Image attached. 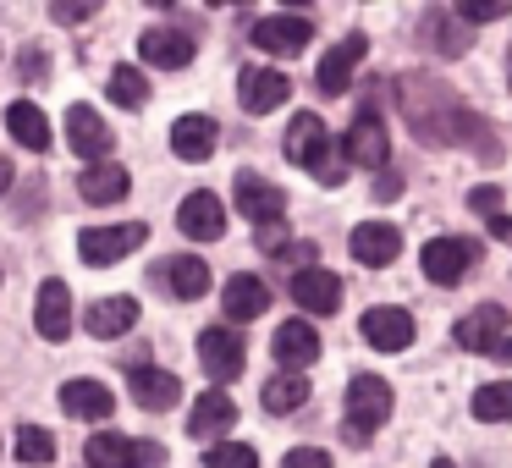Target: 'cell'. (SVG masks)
I'll list each match as a JSON object with an SVG mask.
<instances>
[{
  "label": "cell",
  "instance_id": "obj_1",
  "mask_svg": "<svg viewBox=\"0 0 512 468\" xmlns=\"http://www.w3.org/2000/svg\"><path fill=\"white\" fill-rule=\"evenodd\" d=\"M391 419V386L380 375H353L347 386V441L369 446V435Z\"/></svg>",
  "mask_w": 512,
  "mask_h": 468
},
{
  "label": "cell",
  "instance_id": "obj_2",
  "mask_svg": "<svg viewBox=\"0 0 512 468\" xmlns=\"http://www.w3.org/2000/svg\"><path fill=\"white\" fill-rule=\"evenodd\" d=\"M419 259H424V276L435 287H457L468 276V265H479V243L474 237H430Z\"/></svg>",
  "mask_w": 512,
  "mask_h": 468
},
{
  "label": "cell",
  "instance_id": "obj_3",
  "mask_svg": "<svg viewBox=\"0 0 512 468\" xmlns=\"http://www.w3.org/2000/svg\"><path fill=\"white\" fill-rule=\"evenodd\" d=\"M144 237H149V226H138V221H127V226H89V232L78 237V254H83V265H116V259L133 254Z\"/></svg>",
  "mask_w": 512,
  "mask_h": 468
},
{
  "label": "cell",
  "instance_id": "obj_4",
  "mask_svg": "<svg viewBox=\"0 0 512 468\" xmlns=\"http://www.w3.org/2000/svg\"><path fill=\"white\" fill-rule=\"evenodd\" d=\"M287 94H292V83H287V72H276V67H243V78H237V100H243L248 116L281 111Z\"/></svg>",
  "mask_w": 512,
  "mask_h": 468
},
{
  "label": "cell",
  "instance_id": "obj_5",
  "mask_svg": "<svg viewBox=\"0 0 512 468\" xmlns=\"http://www.w3.org/2000/svg\"><path fill=\"white\" fill-rule=\"evenodd\" d=\"M199 364H204V375H210L215 386L237 380V375H243V336H237V331H221V325H210V331L199 336Z\"/></svg>",
  "mask_w": 512,
  "mask_h": 468
},
{
  "label": "cell",
  "instance_id": "obj_6",
  "mask_svg": "<svg viewBox=\"0 0 512 468\" xmlns=\"http://www.w3.org/2000/svg\"><path fill=\"white\" fill-rule=\"evenodd\" d=\"M254 45L270 50V56H298V50H309V17H298V12L259 17V23H254Z\"/></svg>",
  "mask_w": 512,
  "mask_h": 468
},
{
  "label": "cell",
  "instance_id": "obj_7",
  "mask_svg": "<svg viewBox=\"0 0 512 468\" xmlns=\"http://www.w3.org/2000/svg\"><path fill=\"white\" fill-rule=\"evenodd\" d=\"M292 303L309 314H336L342 309V276H331V270L320 265H303L298 276H292Z\"/></svg>",
  "mask_w": 512,
  "mask_h": 468
},
{
  "label": "cell",
  "instance_id": "obj_8",
  "mask_svg": "<svg viewBox=\"0 0 512 468\" xmlns=\"http://www.w3.org/2000/svg\"><path fill=\"white\" fill-rule=\"evenodd\" d=\"M452 336H457V347H463V353H496L501 336H507V309H501V303H485V309L463 314Z\"/></svg>",
  "mask_w": 512,
  "mask_h": 468
},
{
  "label": "cell",
  "instance_id": "obj_9",
  "mask_svg": "<svg viewBox=\"0 0 512 468\" xmlns=\"http://www.w3.org/2000/svg\"><path fill=\"white\" fill-rule=\"evenodd\" d=\"M34 325H39V336H45V342H67V336H72V292H67V281L50 276L45 287H39Z\"/></svg>",
  "mask_w": 512,
  "mask_h": 468
},
{
  "label": "cell",
  "instance_id": "obj_10",
  "mask_svg": "<svg viewBox=\"0 0 512 468\" xmlns=\"http://www.w3.org/2000/svg\"><path fill=\"white\" fill-rule=\"evenodd\" d=\"M364 34H347L342 39V45H331V50H325V56H320V72H314V89H320V94H331V100H336V94H347V78H353V67H358V61H364Z\"/></svg>",
  "mask_w": 512,
  "mask_h": 468
},
{
  "label": "cell",
  "instance_id": "obj_11",
  "mask_svg": "<svg viewBox=\"0 0 512 468\" xmlns=\"http://www.w3.org/2000/svg\"><path fill=\"white\" fill-rule=\"evenodd\" d=\"M325 155H331V133H325V122L320 116H292V127H287V160L292 166H314V171H325Z\"/></svg>",
  "mask_w": 512,
  "mask_h": 468
},
{
  "label": "cell",
  "instance_id": "obj_12",
  "mask_svg": "<svg viewBox=\"0 0 512 468\" xmlns=\"http://www.w3.org/2000/svg\"><path fill=\"white\" fill-rule=\"evenodd\" d=\"M67 144L94 166V160L111 155L116 138H111V127H105V116H100V111H89V105H72V111H67Z\"/></svg>",
  "mask_w": 512,
  "mask_h": 468
},
{
  "label": "cell",
  "instance_id": "obj_13",
  "mask_svg": "<svg viewBox=\"0 0 512 468\" xmlns=\"http://www.w3.org/2000/svg\"><path fill=\"white\" fill-rule=\"evenodd\" d=\"M342 155L353 160V166L380 171V166L391 160V138H386V127H380L375 116H358V122L347 127V138H342Z\"/></svg>",
  "mask_w": 512,
  "mask_h": 468
},
{
  "label": "cell",
  "instance_id": "obj_14",
  "mask_svg": "<svg viewBox=\"0 0 512 468\" xmlns=\"http://www.w3.org/2000/svg\"><path fill=\"white\" fill-rule=\"evenodd\" d=\"M177 226L193 237V243H215V237L226 232V204L215 199V193H188L177 210Z\"/></svg>",
  "mask_w": 512,
  "mask_h": 468
},
{
  "label": "cell",
  "instance_id": "obj_15",
  "mask_svg": "<svg viewBox=\"0 0 512 468\" xmlns=\"http://www.w3.org/2000/svg\"><path fill=\"white\" fill-rule=\"evenodd\" d=\"M358 331H364V342L375 353H402L413 342V314L408 309H369Z\"/></svg>",
  "mask_w": 512,
  "mask_h": 468
},
{
  "label": "cell",
  "instance_id": "obj_16",
  "mask_svg": "<svg viewBox=\"0 0 512 468\" xmlns=\"http://www.w3.org/2000/svg\"><path fill=\"white\" fill-rule=\"evenodd\" d=\"M397 254H402V232H397L391 221H364V226H353V259H358V265L380 270V265H391Z\"/></svg>",
  "mask_w": 512,
  "mask_h": 468
},
{
  "label": "cell",
  "instance_id": "obj_17",
  "mask_svg": "<svg viewBox=\"0 0 512 468\" xmlns=\"http://www.w3.org/2000/svg\"><path fill=\"white\" fill-rule=\"evenodd\" d=\"M270 353H276L281 364L298 375L303 364H314V358H320V331H314L309 320H287V325H276V336H270Z\"/></svg>",
  "mask_w": 512,
  "mask_h": 468
},
{
  "label": "cell",
  "instance_id": "obj_18",
  "mask_svg": "<svg viewBox=\"0 0 512 468\" xmlns=\"http://www.w3.org/2000/svg\"><path fill=\"white\" fill-rule=\"evenodd\" d=\"M215 144H221V127L210 122V116H177L171 122V149H177V160H210Z\"/></svg>",
  "mask_w": 512,
  "mask_h": 468
},
{
  "label": "cell",
  "instance_id": "obj_19",
  "mask_svg": "<svg viewBox=\"0 0 512 468\" xmlns=\"http://www.w3.org/2000/svg\"><path fill=\"white\" fill-rule=\"evenodd\" d=\"M232 424H237V402L221 397V386H210L199 402H193V413H188V435H193V441H215V435L232 430Z\"/></svg>",
  "mask_w": 512,
  "mask_h": 468
},
{
  "label": "cell",
  "instance_id": "obj_20",
  "mask_svg": "<svg viewBox=\"0 0 512 468\" xmlns=\"http://www.w3.org/2000/svg\"><path fill=\"white\" fill-rule=\"evenodd\" d=\"M127 386H133V397H138V408H149V413H160V408H171V402L182 397V380L171 375V369H149V364H138V369H127Z\"/></svg>",
  "mask_w": 512,
  "mask_h": 468
},
{
  "label": "cell",
  "instance_id": "obj_21",
  "mask_svg": "<svg viewBox=\"0 0 512 468\" xmlns=\"http://www.w3.org/2000/svg\"><path fill=\"white\" fill-rule=\"evenodd\" d=\"M61 408H67L72 419H111L116 397H111L105 380H67V386H61Z\"/></svg>",
  "mask_w": 512,
  "mask_h": 468
},
{
  "label": "cell",
  "instance_id": "obj_22",
  "mask_svg": "<svg viewBox=\"0 0 512 468\" xmlns=\"http://www.w3.org/2000/svg\"><path fill=\"white\" fill-rule=\"evenodd\" d=\"M138 56H144L149 67L177 72V67H188V61H193V39L177 34V28H149V34L138 39Z\"/></svg>",
  "mask_w": 512,
  "mask_h": 468
},
{
  "label": "cell",
  "instance_id": "obj_23",
  "mask_svg": "<svg viewBox=\"0 0 512 468\" xmlns=\"http://www.w3.org/2000/svg\"><path fill=\"white\" fill-rule=\"evenodd\" d=\"M133 325H138V298H127V292L100 298L89 309V336H100V342H116V336L133 331Z\"/></svg>",
  "mask_w": 512,
  "mask_h": 468
},
{
  "label": "cell",
  "instance_id": "obj_24",
  "mask_svg": "<svg viewBox=\"0 0 512 468\" xmlns=\"http://www.w3.org/2000/svg\"><path fill=\"white\" fill-rule=\"evenodd\" d=\"M78 188H83V199H89V204H122L127 188H133V177H127L116 160H94V166L78 177Z\"/></svg>",
  "mask_w": 512,
  "mask_h": 468
},
{
  "label": "cell",
  "instance_id": "obj_25",
  "mask_svg": "<svg viewBox=\"0 0 512 468\" xmlns=\"http://www.w3.org/2000/svg\"><path fill=\"white\" fill-rule=\"evenodd\" d=\"M221 309L232 314V320H259V314L270 309V287L259 276H232L221 287Z\"/></svg>",
  "mask_w": 512,
  "mask_h": 468
},
{
  "label": "cell",
  "instance_id": "obj_26",
  "mask_svg": "<svg viewBox=\"0 0 512 468\" xmlns=\"http://www.w3.org/2000/svg\"><path fill=\"white\" fill-rule=\"evenodd\" d=\"M237 204H243V215L248 221H276L281 215V188H270L265 177H254V171H243V177H237Z\"/></svg>",
  "mask_w": 512,
  "mask_h": 468
},
{
  "label": "cell",
  "instance_id": "obj_27",
  "mask_svg": "<svg viewBox=\"0 0 512 468\" xmlns=\"http://www.w3.org/2000/svg\"><path fill=\"white\" fill-rule=\"evenodd\" d=\"M6 127H12V138H17L23 149H50V116L39 111L34 100H12Z\"/></svg>",
  "mask_w": 512,
  "mask_h": 468
},
{
  "label": "cell",
  "instance_id": "obj_28",
  "mask_svg": "<svg viewBox=\"0 0 512 468\" xmlns=\"http://www.w3.org/2000/svg\"><path fill=\"white\" fill-rule=\"evenodd\" d=\"M83 457H89V468H133L138 463V441L133 435H89V446H83Z\"/></svg>",
  "mask_w": 512,
  "mask_h": 468
},
{
  "label": "cell",
  "instance_id": "obj_29",
  "mask_svg": "<svg viewBox=\"0 0 512 468\" xmlns=\"http://www.w3.org/2000/svg\"><path fill=\"white\" fill-rule=\"evenodd\" d=\"M166 287L177 298H204L210 292V265L199 254H182V259H166Z\"/></svg>",
  "mask_w": 512,
  "mask_h": 468
},
{
  "label": "cell",
  "instance_id": "obj_30",
  "mask_svg": "<svg viewBox=\"0 0 512 468\" xmlns=\"http://www.w3.org/2000/svg\"><path fill=\"white\" fill-rule=\"evenodd\" d=\"M111 100L122 105V111H144L149 105V78L138 67H116L111 72Z\"/></svg>",
  "mask_w": 512,
  "mask_h": 468
},
{
  "label": "cell",
  "instance_id": "obj_31",
  "mask_svg": "<svg viewBox=\"0 0 512 468\" xmlns=\"http://www.w3.org/2000/svg\"><path fill=\"white\" fill-rule=\"evenodd\" d=\"M303 397H309V380L292 375V369H287V375H276V380L265 386V408H270V413H298Z\"/></svg>",
  "mask_w": 512,
  "mask_h": 468
},
{
  "label": "cell",
  "instance_id": "obj_32",
  "mask_svg": "<svg viewBox=\"0 0 512 468\" xmlns=\"http://www.w3.org/2000/svg\"><path fill=\"white\" fill-rule=\"evenodd\" d=\"M474 419H485V424H512V380L479 386V397H474Z\"/></svg>",
  "mask_w": 512,
  "mask_h": 468
},
{
  "label": "cell",
  "instance_id": "obj_33",
  "mask_svg": "<svg viewBox=\"0 0 512 468\" xmlns=\"http://www.w3.org/2000/svg\"><path fill=\"white\" fill-rule=\"evenodd\" d=\"M12 452L23 457L28 468H39V463H50V457H56V435L39 430V424H23V430H17V441H12Z\"/></svg>",
  "mask_w": 512,
  "mask_h": 468
},
{
  "label": "cell",
  "instance_id": "obj_34",
  "mask_svg": "<svg viewBox=\"0 0 512 468\" xmlns=\"http://www.w3.org/2000/svg\"><path fill=\"white\" fill-rule=\"evenodd\" d=\"M204 468H259V452L248 441H221L204 452Z\"/></svg>",
  "mask_w": 512,
  "mask_h": 468
},
{
  "label": "cell",
  "instance_id": "obj_35",
  "mask_svg": "<svg viewBox=\"0 0 512 468\" xmlns=\"http://www.w3.org/2000/svg\"><path fill=\"white\" fill-rule=\"evenodd\" d=\"M507 12H512L507 0H463V6H457V17H463V23H501Z\"/></svg>",
  "mask_w": 512,
  "mask_h": 468
},
{
  "label": "cell",
  "instance_id": "obj_36",
  "mask_svg": "<svg viewBox=\"0 0 512 468\" xmlns=\"http://www.w3.org/2000/svg\"><path fill=\"white\" fill-rule=\"evenodd\" d=\"M254 243L265 248V254H287V221H259V232H254Z\"/></svg>",
  "mask_w": 512,
  "mask_h": 468
},
{
  "label": "cell",
  "instance_id": "obj_37",
  "mask_svg": "<svg viewBox=\"0 0 512 468\" xmlns=\"http://www.w3.org/2000/svg\"><path fill=\"white\" fill-rule=\"evenodd\" d=\"M281 468H331V457H325L320 446H292V452L281 457Z\"/></svg>",
  "mask_w": 512,
  "mask_h": 468
},
{
  "label": "cell",
  "instance_id": "obj_38",
  "mask_svg": "<svg viewBox=\"0 0 512 468\" xmlns=\"http://www.w3.org/2000/svg\"><path fill=\"white\" fill-rule=\"evenodd\" d=\"M468 210H479V215H501V188H496V182L474 188V193H468Z\"/></svg>",
  "mask_w": 512,
  "mask_h": 468
},
{
  "label": "cell",
  "instance_id": "obj_39",
  "mask_svg": "<svg viewBox=\"0 0 512 468\" xmlns=\"http://www.w3.org/2000/svg\"><path fill=\"white\" fill-rule=\"evenodd\" d=\"M485 226H490V232H496V237H501V243H512V221H507V215H490V221H485Z\"/></svg>",
  "mask_w": 512,
  "mask_h": 468
},
{
  "label": "cell",
  "instance_id": "obj_40",
  "mask_svg": "<svg viewBox=\"0 0 512 468\" xmlns=\"http://www.w3.org/2000/svg\"><path fill=\"white\" fill-rule=\"evenodd\" d=\"M12 177H17V171H12V160H6V155H0V193H6V188H12Z\"/></svg>",
  "mask_w": 512,
  "mask_h": 468
},
{
  "label": "cell",
  "instance_id": "obj_41",
  "mask_svg": "<svg viewBox=\"0 0 512 468\" xmlns=\"http://www.w3.org/2000/svg\"><path fill=\"white\" fill-rule=\"evenodd\" d=\"M496 358H507V364H512V336H501V347H496Z\"/></svg>",
  "mask_w": 512,
  "mask_h": 468
},
{
  "label": "cell",
  "instance_id": "obj_42",
  "mask_svg": "<svg viewBox=\"0 0 512 468\" xmlns=\"http://www.w3.org/2000/svg\"><path fill=\"white\" fill-rule=\"evenodd\" d=\"M430 468H457V463H452V457H435V463H430Z\"/></svg>",
  "mask_w": 512,
  "mask_h": 468
}]
</instances>
